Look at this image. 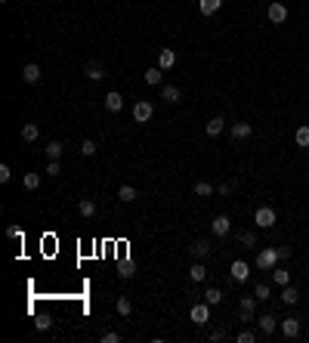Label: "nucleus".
Listing matches in <instances>:
<instances>
[{
  "label": "nucleus",
  "instance_id": "obj_8",
  "mask_svg": "<svg viewBox=\"0 0 309 343\" xmlns=\"http://www.w3.org/2000/svg\"><path fill=\"white\" fill-rule=\"evenodd\" d=\"M266 19H269L272 25H282L288 19V6L285 3H269V9H266Z\"/></svg>",
  "mask_w": 309,
  "mask_h": 343
},
{
  "label": "nucleus",
  "instance_id": "obj_26",
  "mask_svg": "<svg viewBox=\"0 0 309 343\" xmlns=\"http://www.w3.org/2000/svg\"><path fill=\"white\" fill-rule=\"evenodd\" d=\"M37 136H40V127L37 124H22V139L25 142H34Z\"/></svg>",
  "mask_w": 309,
  "mask_h": 343
},
{
  "label": "nucleus",
  "instance_id": "obj_17",
  "mask_svg": "<svg viewBox=\"0 0 309 343\" xmlns=\"http://www.w3.org/2000/svg\"><path fill=\"white\" fill-rule=\"evenodd\" d=\"M44 152H47V158H50V161H59V158H62V152H65V146L53 139V142H47V146H44Z\"/></svg>",
  "mask_w": 309,
  "mask_h": 343
},
{
  "label": "nucleus",
  "instance_id": "obj_12",
  "mask_svg": "<svg viewBox=\"0 0 309 343\" xmlns=\"http://www.w3.org/2000/svg\"><path fill=\"white\" fill-rule=\"evenodd\" d=\"M250 133H254V127L250 124H244V121H238V124H232V130H229V136L238 142V139H247Z\"/></svg>",
  "mask_w": 309,
  "mask_h": 343
},
{
  "label": "nucleus",
  "instance_id": "obj_33",
  "mask_svg": "<svg viewBox=\"0 0 309 343\" xmlns=\"http://www.w3.org/2000/svg\"><path fill=\"white\" fill-rule=\"evenodd\" d=\"M22 182H25V189H28V192H34L37 185H40V173H25Z\"/></svg>",
  "mask_w": 309,
  "mask_h": 343
},
{
  "label": "nucleus",
  "instance_id": "obj_40",
  "mask_svg": "<svg viewBox=\"0 0 309 343\" xmlns=\"http://www.w3.org/2000/svg\"><path fill=\"white\" fill-rule=\"evenodd\" d=\"M238 309H250V312H254L257 309V297H241V306H238Z\"/></svg>",
  "mask_w": 309,
  "mask_h": 343
},
{
  "label": "nucleus",
  "instance_id": "obj_7",
  "mask_svg": "<svg viewBox=\"0 0 309 343\" xmlns=\"http://www.w3.org/2000/svg\"><path fill=\"white\" fill-rule=\"evenodd\" d=\"M210 238H198V241H192V248H189V254H192V260H204V257H210Z\"/></svg>",
  "mask_w": 309,
  "mask_h": 343
},
{
  "label": "nucleus",
  "instance_id": "obj_3",
  "mask_svg": "<svg viewBox=\"0 0 309 343\" xmlns=\"http://www.w3.org/2000/svg\"><path fill=\"white\" fill-rule=\"evenodd\" d=\"M152 114H154V108H152L149 99H139V102L133 105V121H136V124H149Z\"/></svg>",
  "mask_w": 309,
  "mask_h": 343
},
{
  "label": "nucleus",
  "instance_id": "obj_20",
  "mask_svg": "<svg viewBox=\"0 0 309 343\" xmlns=\"http://www.w3.org/2000/svg\"><path fill=\"white\" fill-rule=\"evenodd\" d=\"M297 300H300V291L294 288V284H285V291H282V303H285V306H294Z\"/></svg>",
  "mask_w": 309,
  "mask_h": 343
},
{
  "label": "nucleus",
  "instance_id": "obj_2",
  "mask_svg": "<svg viewBox=\"0 0 309 343\" xmlns=\"http://www.w3.org/2000/svg\"><path fill=\"white\" fill-rule=\"evenodd\" d=\"M254 223H257L260 229H272V226L278 223V213H275L272 207H257V213H254Z\"/></svg>",
  "mask_w": 309,
  "mask_h": 343
},
{
  "label": "nucleus",
  "instance_id": "obj_1",
  "mask_svg": "<svg viewBox=\"0 0 309 343\" xmlns=\"http://www.w3.org/2000/svg\"><path fill=\"white\" fill-rule=\"evenodd\" d=\"M275 263H282V260H278V251H275V248H263V251L257 254V260H254V266L263 269V272L275 269Z\"/></svg>",
  "mask_w": 309,
  "mask_h": 343
},
{
  "label": "nucleus",
  "instance_id": "obj_21",
  "mask_svg": "<svg viewBox=\"0 0 309 343\" xmlns=\"http://www.w3.org/2000/svg\"><path fill=\"white\" fill-rule=\"evenodd\" d=\"M223 6V0H198V9H201V16H214V12Z\"/></svg>",
  "mask_w": 309,
  "mask_h": 343
},
{
  "label": "nucleus",
  "instance_id": "obj_18",
  "mask_svg": "<svg viewBox=\"0 0 309 343\" xmlns=\"http://www.w3.org/2000/svg\"><path fill=\"white\" fill-rule=\"evenodd\" d=\"M83 71H87V78L96 84V81H102L105 78V68L99 65V62H87V68H83Z\"/></svg>",
  "mask_w": 309,
  "mask_h": 343
},
{
  "label": "nucleus",
  "instance_id": "obj_9",
  "mask_svg": "<svg viewBox=\"0 0 309 343\" xmlns=\"http://www.w3.org/2000/svg\"><path fill=\"white\" fill-rule=\"evenodd\" d=\"M275 328H278V319H275V316H269V312H263V316L257 319V331H260L263 337H269V334L275 331Z\"/></svg>",
  "mask_w": 309,
  "mask_h": 343
},
{
  "label": "nucleus",
  "instance_id": "obj_34",
  "mask_svg": "<svg viewBox=\"0 0 309 343\" xmlns=\"http://www.w3.org/2000/svg\"><path fill=\"white\" fill-rule=\"evenodd\" d=\"M80 155H83V158H93V155H96V142L93 139H83L80 142Z\"/></svg>",
  "mask_w": 309,
  "mask_h": 343
},
{
  "label": "nucleus",
  "instance_id": "obj_42",
  "mask_svg": "<svg viewBox=\"0 0 309 343\" xmlns=\"http://www.w3.org/2000/svg\"><path fill=\"white\" fill-rule=\"evenodd\" d=\"M9 176H12L9 164H0V182H9Z\"/></svg>",
  "mask_w": 309,
  "mask_h": 343
},
{
  "label": "nucleus",
  "instance_id": "obj_19",
  "mask_svg": "<svg viewBox=\"0 0 309 343\" xmlns=\"http://www.w3.org/2000/svg\"><path fill=\"white\" fill-rule=\"evenodd\" d=\"M189 278H192V281H204V278H207V266H204L201 260H195L192 269H189Z\"/></svg>",
  "mask_w": 309,
  "mask_h": 343
},
{
  "label": "nucleus",
  "instance_id": "obj_43",
  "mask_svg": "<svg viewBox=\"0 0 309 343\" xmlns=\"http://www.w3.org/2000/svg\"><path fill=\"white\" fill-rule=\"evenodd\" d=\"M217 192H220V195H232V192H235V182H223Z\"/></svg>",
  "mask_w": 309,
  "mask_h": 343
},
{
  "label": "nucleus",
  "instance_id": "obj_39",
  "mask_svg": "<svg viewBox=\"0 0 309 343\" xmlns=\"http://www.w3.org/2000/svg\"><path fill=\"white\" fill-rule=\"evenodd\" d=\"M50 325H53V319H50V316H40V319L34 322V328H37V331H50Z\"/></svg>",
  "mask_w": 309,
  "mask_h": 343
},
{
  "label": "nucleus",
  "instance_id": "obj_24",
  "mask_svg": "<svg viewBox=\"0 0 309 343\" xmlns=\"http://www.w3.org/2000/svg\"><path fill=\"white\" fill-rule=\"evenodd\" d=\"M204 303H207V306H220V303H223V291H220V288H207V291H204Z\"/></svg>",
  "mask_w": 309,
  "mask_h": 343
},
{
  "label": "nucleus",
  "instance_id": "obj_29",
  "mask_svg": "<svg viewBox=\"0 0 309 343\" xmlns=\"http://www.w3.org/2000/svg\"><path fill=\"white\" fill-rule=\"evenodd\" d=\"M77 210H80V217H93V213H96V201H90V198H80V201H77Z\"/></svg>",
  "mask_w": 309,
  "mask_h": 343
},
{
  "label": "nucleus",
  "instance_id": "obj_28",
  "mask_svg": "<svg viewBox=\"0 0 309 343\" xmlns=\"http://www.w3.org/2000/svg\"><path fill=\"white\" fill-rule=\"evenodd\" d=\"M118 198H121V201H136V198H139V192L133 189V185H121V189H118Z\"/></svg>",
  "mask_w": 309,
  "mask_h": 343
},
{
  "label": "nucleus",
  "instance_id": "obj_16",
  "mask_svg": "<svg viewBox=\"0 0 309 343\" xmlns=\"http://www.w3.org/2000/svg\"><path fill=\"white\" fill-rule=\"evenodd\" d=\"M173 65H176V53H173V50H161V56H158V68L170 71Z\"/></svg>",
  "mask_w": 309,
  "mask_h": 343
},
{
  "label": "nucleus",
  "instance_id": "obj_15",
  "mask_svg": "<svg viewBox=\"0 0 309 343\" xmlns=\"http://www.w3.org/2000/svg\"><path fill=\"white\" fill-rule=\"evenodd\" d=\"M223 130H226V121H223L220 114H217V118H210V121L204 124V133H207V136H220Z\"/></svg>",
  "mask_w": 309,
  "mask_h": 343
},
{
  "label": "nucleus",
  "instance_id": "obj_37",
  "mask_svg": "<svg viewBox=\"0 0 309 343\" xmlns=\"http://www.w3.org/2000/svg\"><path fill=\"white\" fill-rule=\"evenodd\" d=\"M6 238H12V241H22V238H25V232H22L19 226H6Z\"/></svg>",
  "mask_w": 309,
  "mask_h": 343
},
{
  "label": "nucleus",
  "instance_id": "obj_4",
  "mask_svg": "<svg viewBox=\"0 0 309 343\" xmlns=\"http://www.w3.org/2000/svg\"><path fill=\"white\" fill-rule=\"evenodd\" d=\"M210 232H214L217 238H226L232 232V220L226 217V213H220V217H214V223H210Z\"/></svg>",
  "mask_w": 309,
  "mask_h": 343
},
{
  "label": "nucleus",
  "instance_id": "obj_13",
  "mask_svg": "<svg viewBox=\"0 0 309 343\" xmlns=\"http://www.w3.org/2000/svg\"><path fill=\"white\" fill-rule=\"evenodd\" d=\"M161 99H164V102H170V105H176L179 99H182V93H179V87H173V84H164V87H161Z\"/></svg>",
  "mask_w": 309,
  "mask_h": 343
},
{
  "label": "nucleus",
  "instance_id": "obj_45",
  "mask_svg": "<svg viewBox=\"0 0 309 343\" xmlns=\"http://www.w3.org/2000/svg\"><path fill=\"white\" fill-rule=\"evenodd\" d=\"M238 319H241V322H250V319H254V312H250V309H238Z\"/></svg>",
  "mask_w": 309,
  "mask_h": 343
},
{
  "label": "nucleus",
  "instance_id": "obj_38",
  "mask_svg": "<svg viewBox=\"0 0 309 343\" xmlns=\"http://www.w3.org/2000/svg\"><path fill=\"white\" fill-rule=\"evenodd\" d=\"M44 173H47V176H59V173H62V164H59V161H50Z\"/></svg>",
  "mask_w": 309,
  "mask_h": 343
},
{
  "label": "nucleus",
  "instance_id": "obj_23",
  "mask_svg": "<svg viewBox=\"0 0 309 343\" xmlns=\"http://www.w3.org/2000/svg\"><path fill=\"white\" fill-rule=\"evenodd\" d=\"M118 275H121V278H133V275H136V263H133V260H121V263H118Z\"/></svg>",
  "mask_w": 309,
  "mask_h": 343
},
{
  "label": "nucleus",
  "instance_id": "obj_30",
  "mask_svg": "<svg viewBox=\"0 0 309 343\" xmlns=\"http://www.w3.org/2000/svg\"><path fill=\"white\" fill-rule=\"evenodd\" d=\"M238 245H244V248H257V232H250V229H244V232L238 235Z\"/></svg>",
  "mask_w": 309,
  "mask_h": 343
},
{
  "label": "nucleus",
  "instance_id": "obj_14",
  "mask_svg": "<svg viewBox=\"0 0 309 343\" xmlns=\"http://www.w3.org/2000/svg\"><path fill=\"white\" fill-rule=\"evenodd\" d=\"M22 81H25V84H37V81H40V65H37V62H28V65L22 68Z\"/></svg>",
  "mask_w": 309,
  "mask_h": 343
},
{
  "label": "nucleus",
  "instance_id": "obj_35",
  "mask_svg": "<svg viewBox=\"0 0 309 343\" xmlns=\"http://www.w3.org/2000/svg\"><path fill=\"white\" fill-rule=\"evenodd\" d=\"M269 294H272V291H269V284H266V281H260L257 288H254V297H257V300H269Z\"/></svg>",
  "mask_w": 309,
  "mask_h": 343
},
{
  "label": "nucleus",
  "instance_id": "obj_46",
  "mask_svg": "<svg viewBox=\"0 0 309 343\" xmlns=\"http://www.w3.org/2000/svg\"><path fill=\"white\" fill-rule=\"evenodd\" d=\"M291 257V248H278V260H288Z\"/></svg>",
  "mask_w": 309,
  "mask_h": 343
},
{
  "label": "nucleus",
  "instance_id": "obj_27",
  "mask_svg": "<svg viewBox=\"0 0 309 343\" xmlns=\"http://www.w3.org/2000/svg\"><path fill=\"white\" fill-rule=\"evenodd\" d=\"M294 142H297L300 149H309V127H297V133H294Z\"/></svg>",
  "mask_w": 309,
  "mask_h": 343
},
{
  "label": "nucleus",
  "instance_id": "obj_25",
  "mask_svg": "<svg viewBox=\"0 0 309 343\" xmlns=\"http://www.w3.org/2000/svg\"><path fill=\"white\" fill-rule=\"evenodd\" d=\"M217 189H214V182H207V179H201V182H195V195L198 198H210Z\"/></svg>",
  "mask_w": 309,
  "mask_h": 343
},
{
  "label": "nucleus",
  "instance_id": "obj_6",
  "mask_svg": "<svg viewBox=\"0 0 309 343\" xmlns=\"http://www.w3.org/2000/svg\"><path fill=\"white\" fill-rule=\"evenodd\" d=\"M278 328H282V334H285L288 340L300 337V319H294V316H288V319H278Z\"/></svg>",
  "mask_w": 309,
  "mask_h": 343
},
{
  "label": "nucleus",
  "instance_id": "obj_22",
  "mask_svg": "<svg viewBox=\"0 0 309 343\" xmlns=\"http://www.w3.org/2000/svg\"><path fill=\"white\" fill-rule=\"evenodd\" d=\"M161 78H164V68H158V65H154V68H146V84H149V87H158Z\"/></svg>",
  "mask_w": 309,
  "mask_h": 343
},
{
  "label": "nucleus",
  "instance_id": "obj_36",
  "mask_svg": "<svg viewBox=\"0 0 309 343\" xmlns=\"http://www.w3.org/2000/svg\"><path fill=\"white\" fill-rule=\"evenodd\" d=\"M118 312H121V316H130V312H133V303L127 297H118Z\"/></svg>",
  "mask_w": 309,
  "mask_h": 343
},
{
  "label": "nucleus",
  "instance_id": "obj_32",
  "mask_svg": "<svg viewBox=\"0 0 309 343\" xmlns=\"http://www.w3.org/2000/svg\"><path fill=\"white\" fill-rule=\"evenodd\" d=\"M257 337H260V331H250V328H244V331H238L235 340H238V343H254Z\"/></svg>",
  "mask_w": 309,
  "mask_h": 343
},
{
  "label": "nucleus",
  "instance_id": "obj_31",
  "mask_svg": "<svg viewBox=\"0 0 309 343\" xmlns=\"http://www.w3.org/2000/svg\"><path fill=\"white\" fill-rule=\"evenodd\" d=\"M272 278H275V284H282V288H285V284H291V272H288V269H282V266L272 269Z\"/></svg>",
  "mask_w": 309,
  "mask_h": 343
},
{
  "label": "nucleus",
  "instance_id": "obj_41",
  "mask_svg": "<svg viewBox=\"0 0 309 343\" xmlns=\"http://www.w3.org/2000/svg\"><path fill=\"white\" fill-rule=\"evenodd\" d=\"M102 343H121V334H118V331H105V334H102Z\"/></svg>",
  "mask_w": 309,
  "mask_h": 343
},
{
  "label": "nucleus",
  "instance_id": "obj_10",
  "mask_svg": "<svg viewBox=\"0 0 309 343\" xmlns=\"http://www.w3.org/2000/svg\"><path fill=\"white\" fill-rule=\"evenodd\" d=\"M207 319H210V306L207 303H192V322L198 325V328H204Z\"/></svg>",
  "mask_w": 309,
  "mask_h": 343
},
{
  "label": "nucleus",
  "instance_id": "obj_11",
  "mask_svg": "<svg viewBox=\"0 0 309 343\" xmlns=\"http://www.w3.org/2000/svg\"><path fill=\"white\" fill-rule=\"evenodd\" d=\"M121 108H124V96H121L118 90L105 93V111H111V114H115V111H121Z\"/></svg>",
  "mask_w": 309,
  "mask_h": 343
},
{
  "label": "nucleus",
  "instance_id": "obj_44",
  "mask_svg": "<svg viewBox=\"0 0 309 343\" xmlns=\"http://www.w3.org/2000/svg\"><path fill=\"white\" fill-rule=\"evenodd\" d=\"M210 340H214V343H220V340H226V331H223V328H217V331L210 334Z\"/></svg>",
  "mask_w": 309,
  "mask_h": 343
},
{
  "label": "nucleus",
  "instance_id": "obj_5",
  "mask_svg": "<svg viewBox=\"0 0 309 343\" xmlns=\"http://www.w3.org/2000/svg\"><path fill=\"white\" fill-rule=\"evenodd\" d=\"M229 275H232V281H238V284H244V281L250 278V266H247L244 260H235V263L229 266Z\"/></svg>",
  "mask_w": 309,
  "mask_h": 343
}]
</instances>
